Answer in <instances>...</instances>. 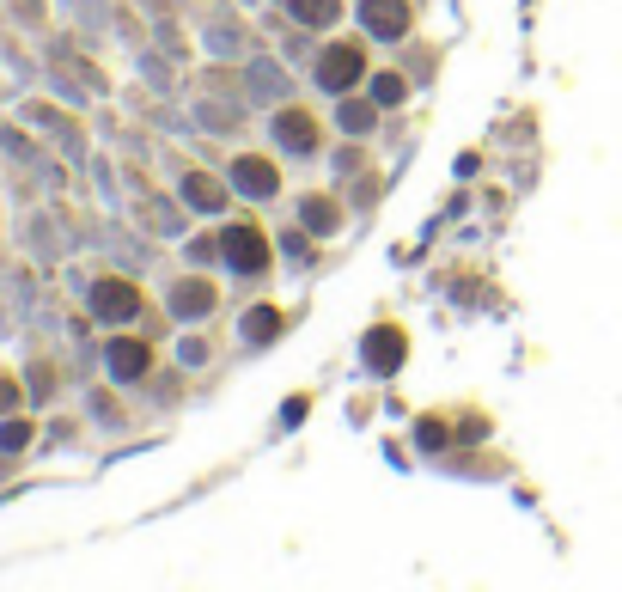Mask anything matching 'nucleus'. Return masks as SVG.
I'll return each instance as SVG.
<instances>
[{
    "label": "nucleus",
    "mask_w": 622,
    "mask_h": 592,
    "mask_svg": "<svg viewBox=\"0 0 622 592\" xmlns=\"http://www.w3.org/2000/svg\"><path fill=\"white\" fill-rule=\"evenodd\" d=\"M366 25H372L379 37H403V31H409V6H403V0H366Z\"/></svg>",
    "instance_id": "obj_3"
},
{
    "label": "nucleus",
    "mask_w": 622,
    "mask_h": 592,
    "mask_svg": "<svg viewBox=\"0 0 622 592\" xmlns=\"http://www.w3.org/2000/svg\"><path fill=\"white\" fill-rule=\"evenodd\" d=\"M178 306H183V311H201V306H208V287H183Z\"/></svg>",
    "instance_id": "obj_12"
},
{
    "label": "nucleus",
    "mask_w": 622,
    "mask_h": 592,
    "mask_svg": "<svg viewBox=\"0 0 622 592\" xmlns=\"http://www.w3.org/2000/svg\"><path fill=\"white\" fill-rule=\"evenodd\" d=\"M226 257H232L244 275H262V269H269V245H262L257 226H232V232H226Z\"/></svg>",
    "instance_id": "obj_1"
},
{
    "label": "nucleus",
    "mask_w": 622,
    "mask_h": 592,
    "mask_svg": "<svg viewBox=\"0 0 622 592\" xmlns=\"http://www.w3.org/2000/svg\"><path fill=\"white\" fill-rule=\"evenodd\" d=\"M305 226H311V232H330V226H336V208L323 202V196H311V202H305Z\"/></svg>",
    "instance_id": "obj_10"
},
{
    "label": "nucleus",
    "mask_w": 622,
    "mask_h": 592,
    "mask_svg": "<svg viewBox=\"0 0 622 592\" xmlns=\"http://www.w3.org/2000/svg\"><path fill=\"white\" fill-rule=\"evenodd\" d=\"M239 184L250 189V196H269V189H275V171L262 159H239Z\"/></svg>",
    "instance_id": "obj_8"
},
{
    "label": "nucleus",
    "mask_w": 622,
    "mask_h": 592,
    "mask_svg": "<svg viewBox=\"0 0 622 592\" xmlns=\"http://www.w3.org/2000/svg\"><path fill=\"white\" fill-rule=\"evenodd\" d=\"M189 196H196L201 208H214V202H220V189H214V184H201V178H196V184H189Z\"/></svg>",
    "instance_id": "obj_13"
},
{
    "label": "nucleus",
    "mask_w": 622,
    "mask_h": 592,
    "mask_svg": "<svg viewBox=\"0 0 622 592\" xmlns=\"http://www.w3.org/2000/svg\"><path fill=\"white\" fill-rule=\"evenodd\" d=\"M110 373H117V379H141L147 373V348L141 342H117L110 348Z\"/></svg>",
    "instance_id": "obj_6"
},
{
    "label": "nucleus",
    "mask_w": 622,
    "mask_h": 592,
    "mask_svg": "<svg viewBox=\"0 0 622 592\" xmlns=\"http://www.w3.org/2000/svg\"><path fill=\"white\" fill-rule=\"evenodd\" d=\"M403 348H409V342H403V330H372V336H366V361H372L379 373H391L403 361Z\"/></svg>",
    "instance_id": "obj_4"
},
{
    "label": "nucleus",
    "mask_w": 622,
    "mask_h": 592,
    "mask_svg": "<svg viewBox=\"0 0 622 592\" xmlns=\"http://www.w3.org/2000/svg\"><path fill=\"white\" fill-rule=\"evenodd\" d=\"M275 330H281V311H250V336H257V342H269V336H275Z\"/></svg>",
    "instance_id": "obj_11"
},
{
    "label": "nucleus",
    "mask_w": 622,
    "mask_h": 592,
    "mask_svg": "<svg viewBox=\"0 0 622 592\" xmlns=\"http://www.w3.org/2000/svg\"><path fill=\"white\" fill-rule=\"evenodd\" d=\"M275 135H281L287 147H300V153H305L311 141H318V135H311V117H305V110H287L281 123H275Z\"/></svg>",
    "instance_id": "obj_7"
},
{
    "label": "nucleus",
    "mask_w": 622,
    "mask_h": 592,
    "mask_svg": "<svg viewBox=\"0 0 622 592\" xmlns=\"http://www.w3.org/2000/svg\"><path fill=\"white\" fill-rule=\"evenodd\" d=\"M318 80L330 86V92H348V86L361 80V56H354V49H330L323 67H318Z\"/></svg>",
    "instance_id": "obj_2"
},
{
    "label": "nucleus",
    "mask_w": 622,
    "mask_h": 592,
    "mask_svg": "<svg viewBox=\"0 0 622 592\" xmlns=\"http://www.w3.org/2000/svg\"><path fill=\"white\" fill-rule=\"evenodd\" d=\"M287 6H293L305 25H330L336 19V0H287Z\"/></svg>",
    "instance_id": "obj_9"
},
{
    "label": "nucleus",
    "mask_w": 622,
    "mask_h": 592,
    "mask_svg": "<svg viewBox=\"0 0 622 592\" xmlns=\"http://www.w3.org/2000/svg\"><path fill=\"white\" fill-rule=\"evenodd\" d=\"M92 300H98V311H104V318H135V311H141L135 287H122V281H104L98 293H92Z\"/></svg>",
    "instance_id": "obj_5"
}]
</instances>
